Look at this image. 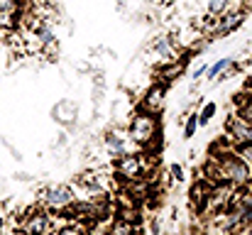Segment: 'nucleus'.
<instances>
[{
    "label": "nucleus",
    "instance_id": "obj_1",
    "mask_svg": "<svg viewBox=\"0 0 252 235\" xmlns=\"http://www.w3.org/2000/svg\"><path fill=\"white\" fill-rule=\"evenodd\" d=\"M127 137L130 142L145 147L147 155L155 157V150L159 147V137H162V123H159V115H152V113H145V110H137L127 125Z\"/></svg>",
    "mask_w": 252,
    "mask_h": 235
},
{
    "label": "nucleus",
    "instance_id": "obj_2",
    "mask_svg": "<svg viewBox=\"0 0 252 235\" xmlns=\"http://www.w3.org/2000/svg\"><path fill=\"white\" fill-rule=\"evenodd\" d=\"M147 152H125V155L115 157L113 162V171L115 176H120L125 184H132V181H145L152 171V162H150Z\"/></svg>",
    "mask_w": 252,
    "mask_h": 235
},
{
    "label": "nucleus",
    "instance_id": "obj_3",
    "mask_svg": "<svg viewBox=\"0 0 252 235\" xmlns=\"http://www.w3.org/2000/svg\"><path fill=\"white\" fill-rule=\"evenodd\" d=\"M76 199H79V194H76V186H71V184H49L39 191V203L52 213H62Z\"/></svg>",
    "mask_w": 252,
    "mask_h": 235
},
{
    "label": "nucleus",
    "instance_id": "obj_4",
    "mask_svg": "<svg viewBox=\"0 0 252 235\" xmlns=\"http://www.w3.org/2000/svg\"><path fill=\"white\" fill-rule=\"evenodd\" d=\"M54 218L57 216H52V211H47L44 206H32L17 218V226L27 235H52L57 228Z\"/></svg>",
    "mask_w": 252,
    "mask_h": 235
},
{
    "label": "nucleus",
    "instance_id": "obj_5",
    "mask_svg": "<svg viewBox=\"0 0 252 235\" xmlns=\"http://www.w3.org/2000/svg\"><path fill=\"white\" fill-rule=\"evenodd\" d=\"M225 140L238 147V145H245V142H252V123L238 118L235 113L225 120Z\"/></svg>",
    "mask_w": 252,
    "mask_h": 235
},
{
    "label": "nucleus",
    "instance_id": "obj_6",
    "mask_svg": "<svg viewBox=\"0 0 252 235\" xmlns=\"http://www.w3.org/2000/svg\"><path fill=\"white\" fill-rule=\"evenodd\" d=\"M211 189H213V184H211L206 176H198V179L189 186V203H191V208H193L196 216H201V213L206 211V203H208Z\"/></svg>",
    "mask_w": 252,
    "mask_h": 235
},
{
    "label": "nucleus",
    "instance_id": "obj_7",
    "mask_svg": "<svg viewBox=\"0 0 252 235\" xmlns=\"http://www.w3.org/2000/svg\"><path fill=\"white\" fill-rule=\"evenodd\" d=\"M52 120L59 123L62 128H74L79 123V103L71 101V98H62L52 108Z\"/></svg>",
    "mask_w": 252,
    "mask_h": 235
},
{
    "label": "nucleus",
    "instance_id": "obj_8",
    "mask_svg": "<svg viewBox=\"0 0 252 235\" xmlns=\"http://www.w3.org/2000/svg\"><path fill=\"white\" fill-rule=\"evenodd\" d=\"M150 49L159 57V62L162 64H169V62H176L179 59V42H176V37L174 34H159V37H155V42L150 44Z\"/></svg>",
    "mask_w": 252,
    "mask_h": 235
},
{
    "label": "nucleus",
    "instance_id": "obj_9",
    "mask_svg": "<svg viewBox=\"0 0 252 235\" xmlns=\"http://www.w3.org/2000/svg\"><path fill=\"white\" fill-rule=\"evenodd\" d=\"M164 96H167V83H162V81H159V83H152V86L147 88L142 103H140V110L152 113V115H159L162 108H164Z\"/></svg>",
    "mask_w": 252,
    "mask_h": 235
},
{
    "label": "nucleus",
    "instance_id": "obj_10",
    "mask_svg": "<svg viewBox=\"0 0 252 235\" xmlns=\"http://www.w3.org/2000/svg\"><path fill=\"white\" fill-rule=\"evenodd\" d=\"M20 17H22L20 0H0V30L2 32L15 30L20 25Z\"/></svg>",
    "mask_w": 252,
    "mask_h": 235
},
{
    "label": "nucleus",
    "instance_id": "obj_11",
    "mask_svg": "<svg viewBox=\"0 0 252 235\" xmlns=\"http://www.w3.org/2000/svg\"><path fill=\"white\" fill-rule=\"evenodd\" d=\"M130 137H127V133H118V130H108L105 133V137H103V145H105V150H108V155L113 157H120L125 155V152H130V142H127Z\"/></svg>",
    "mask_w": 252,
    "mask_h": 235
},
{
    "label": "nucleus",
    "instance_id": "obj_12",
    "mask_svg": "<svg viewBox=\"0 0 252 235\" xmlns=\"http://www.w3.org/2000/svg\"><path fill=\"white\" fill-rule=\"evenodd\" d=\"M103 235H140V228H137L135 221H130L125 216H115Z\"/></svg>",
    "mask_w": 252,
    "mask_h": 235
},
{
    "label": "nucleus",
    "instance_id": "obj_13",
    "mask_svg": "<svg viewBox=\"0 0 252 235\" xmlns=\"http://www.w3.org/2000/svg\"><path fill=\"white\" fill-rule=\"evenodd\" d=\"M52 235H91V228L81 221H64L52 231Z\"/></svg>",
    "mask_w": 252,
    "mask_h": 235
},
{
    "label": "nucleus",
    "instance_id": "obj_14",
    "mask_svg": "<svg viewBox=\"0 0 252 235\" xmlns=\"http://www.w3.org/2000/svg\"><path fill=\"white\" fill-rule=\"evenodd\" d=\"M228 7V0H201V12L208 17H220Z\"/></svg>",
    "mask_w": 252,
    "mask_h": 235
},
{
    "label": "nucleus",
    "instance_id": "obj_15",
    "mask_svg": "<svg viewBox=\"0 0 252 235\" xmlns=\"http://www.w3.org/2000/svg\"><path fill=\"white\" fill-rule=\"evenodd\" d=\"M233 64H235V59H233V57L218 59V62H213V64H211V67L206 69V74H203V76H206V78H218L220 74H225V71H228V69H230Z\"/></svg>",
    "mask_w": 252,
    "mask_h": 235
},
{
    "label": "nucleus",
    "instance_id": "obj_16",
    "mask_svg": "<svg viewBox=\"0 0 252 235\" xmlns=\"http://www.w3.org/2000/svg\"><path fill=\"white\" fill-rule=\"evenodd\" d=\"M216 113H218V103H216V101L203 103V105H201V110L196 113V115H198V128H201V125H208V123L216 118Z\"/></svg>",
    "mask_w": 252,
    "mask_h": 235
},
{
    "label": "nucleus",
    "instance_id": "obj_17",
    "mask_svg": "<svg viewBox=\"0 0 252 235\" xmlns=\"http://www.w3.org/2000/svg\"><path fill=\"white\" fill-rule=\"evenodd\" d=\"M196 130H198V115H196V113H191V115L186 118V123H184V137H186V140H191V137L196 135Z\"/></svg>",
    "mask_w": 252,
    "mask_h": 235
},
{
    "label": "nucleus",
    "instance_id": "obj_18",
    "mask_svg": "<svg viewBox=\"0 0 252 235\" xmlns=\"http://www.w3.org/2000/svg\"><path fill=\"white\" fill-rule=\"evenodd\" d=\"M238 155H240V159L250 167V171H252V142H245V145H238V147H233Z\"/></svg>",
    "mask_w": 252,
    "mask_h": 235
},
{
    "label": "nucleus",
    "instance_id": "obj_19",
    "mask_svg": "<svg viewBox=\"0 0 252 235\" xmlns=\"http://www.w3.org/2000/svg\"><path fill=\"white\" fill-rule=\"evenodd\" d=\"M169 174H171L174 181H184V179H186V171H184V167H181L179 162H171V164H169Z\"/></svg>",
    "mask_w": 252,
    "mask_h": 235
},
{
    "label": "nucleus",
    "instance_id": "obj_20",
    "mask_svg": "<svg viewBox=\"0 0 252 235\" xmlns=\"http://www.w3.org/2000/svg\"><path fill=\"white\" fill-rule=\"evenodd\" d=\"M206 69H208V64H201L198 69H193V74H191V78H193V81H198V78H201L203 74H206Z\"/></svg>",
    "mask_w": 252,
    "mask_h": 235
},
{
    "label": "nucleus",
    "instance_id": "obj_21",
    "mask_svg": "<svg viewBox=\"0 0 252 235\" xmlns=\"http://www.w3.org/2000/svg\"><path fill=\"white\" fill-rule=\"evenodd\" d=\"M12 179H15V181H32V176H30V174H25V171H17V174H12Z\"/></svg>",
    "mask_w": 252,
    "mask_h": 235
},
{
    "label": "nucleus",
    "instance_id": "obj_22",
    "mask_svg": "<svg viewBox=\"0 0 252 235\" xmlns=\"http://www.w3.org/2000/svg\"><path fill=\"white\" fill-rule=\"evenodd\" d=\"M150 235H159V221H157V218H155L152 226H150Z\"/></svg>",
    "mask_w": 252,
    "mask_h": 235
},
{
    "label": "nucleus",
    "instance_id": "obj_23",
    "mask_svg": "<svg viewBox=\"0 0 252 235\" xmlns=\"http://www.w3.org/2000/svg\"><path fill=\"white\" fill-rule=\"evenodd\" d=\"M5 235H27V233H25V231H22L20 226H12V228H10V231H7Z\"/></svg>",
    "mask_w": 252,
    "mask_h": 235
},
{
    "label": "nucleus",
    "instance_id": "obj_24",
    "mask_svg": "<svg viewBox=\"0 0 252 235\" xmlns=\"http://www.w3.org/2000/svg\"><path fill=\"white\" fill-rule=\"evenodd\" d=\"M245 231H225V233H220V235H243Z\"/></svg>",
    "mask_w": 252,
    "mask_h": 235
},
{
    "label": "nucleus",
    "instance_id": "obj_25",
    "mask_svg": "<svg viewBox=\"0 0 252 235\" xmlns=\"http://www.w3.org/2000/svg\"><path fill=\"white\" fill-rule=\"evenodd\" d=\"M245 91H250V93H252V76L245 81Z\"/></svg>",
    "mask_w": 252,
    "mask_h": 235
}]
</instances>
